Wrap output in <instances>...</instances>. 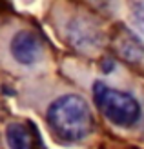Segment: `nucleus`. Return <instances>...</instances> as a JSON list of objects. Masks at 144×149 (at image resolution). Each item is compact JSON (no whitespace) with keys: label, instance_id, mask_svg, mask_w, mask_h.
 <instances>
[{"label":"nucleus","instance_id":"423d86ee","mask_svg":"<svg viewBox=\"0 0 144 149\" xmlns=\"http://www.w3.org/2000/svg\"><path fill=\"white\" fill-rule=\"evenodd\" d=\"M117 53L128 62H139L144 56V47L133 35L124 31L120 35V38L117 40Z\"/></svg>","mask_w":144,"mask_h":149},{"label":"nucleus","instance_id":"20e7f679","mask_svg":"<svg viewBox=\"0 0 144 149\" xmlns=\"http://www.w3.org/2000/svg\"><path fill=\"white\" fill-rule=\"evenodd\" d=\"M9 56L20 68H33L44 58V42L31 29H18L9 40Z\"/></svg>","mask_w":144,"mask_h":149},{"label":"nucleus","instance_id":"7ed1b4c3","mask_svg":"<svg viewBox=\"0 0 144 149\" xmlns=\"http://www.w3.org/2000/svg\"><path fill=\"white\" fill-rule=\"evenodd\" d=\"M64 36L66 40L86 53L98 51L102 46V31L97 26V22L88 18L86 15H73L67 18L64 26Z\"/></svg>","mask_w":144,"mask_h":149},{"label":"nucleus","instance_id":"f257e3e1","mask_svg":"<svg viewBox=\"0 0 144 149\" xmlns=\"http://www.w3.org/2000/svg\"><path fill=\"white\" fill-rule=\"evenodd\" d=\"M46 120L53 135L62 142H82L91 135L93 115L80 95L66 93L55 98L46 111Z\"/></svg>","mask_w":144,"mask_h":149},{"label":"nucleus","instance_id":"0eeeda50","mask_svg":"<svg viewBox=\"0 0 144 149\" xmlns=\"http://www.w3.org/2000/svg\"><path fill=\"white\" fill-rule=\"evenodd\" d=\"M131 17H133V24L137 26V29L140 33H144V0H137L133 4Z\"/></svg>","mask_w":144,"mask_h":149},{"label":"nucleus","instance_id":"f03ea898","mask_svg":"<svg viewBox=\"0 0 144 149\" xmlns=\"http://www.w3.org/2000/svg\"><path fill=\"white\" fill-rule=\"evenodd\" d=\"M93 100L100 113L119 127H131L142 116V107L131 93L115 89L97 80L93 84Z\"/></svg>","mask_w":144,"mask_h":149},{"label":"nucleus","instance_id":"39448f33","mask_svg":"<svg viewBox=\"0 0 144 149\" xmlns=\"http://www.w3.org/2000/svg\"><path fill=\"white\" fill-rule=\"evenodd\" d=\"M6 142L9 149H33V135L22 122H11L6 127Z\"/></svg>","mask_w":144,"mask_h":149}]
</instances>
